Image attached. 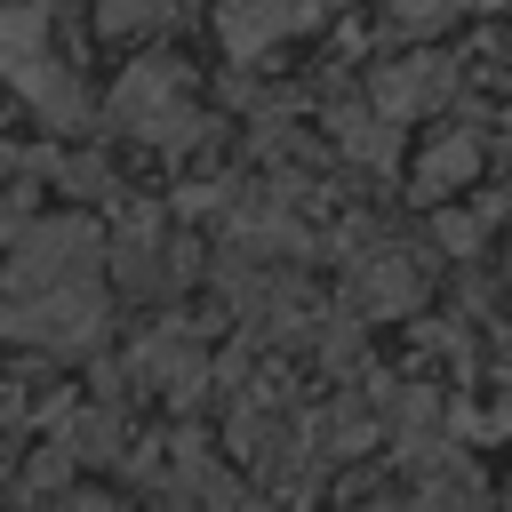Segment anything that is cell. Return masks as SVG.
<instances>
[{
    "label": "cell",
    "mask_w": 512,
    "mask_h": 512,
    "mask_svg": "<svg viewBox=\"0 0 512 512\" xmlns=\"http://www.w3.org/2000/svg\"><path fill=\"white\" fill-rule=\"evenodd\" d=\"M160 16H168V0H96V32H144Z\"/></svg>",
    "instance_id": "obj_10"
},
{
    "label": "cell",
    "mask_w": 512,
    "mask_h": 512,
    "mask_svg": "<svg viewBox=\"0 0 512 512\" xmlns=\"http://www.w3.org/2000/svg\"><path fill=\"white\" fill-rule=\"evenodd\" d=\"M136 376H152V384H168V392H200L208 384V368H200V352L168 328V336H144L136 344Z\"/></svg>",
    "instance_id": "obj_8"
},
{
    "label": "cell",
    "mask_w": 512,
    "mask_h": 512,
    "mask_svg": "<svg viewBox=\"0 0 512 512\" xmlns=\"http://www.w3.org/2000/svg\"><path fill=\"white\" fill-rule=\"evenodd\" d=\"M0 80L48 128H88V96H80L72 64L56 56V8L48 0H8L0 8Z\"/></svg>",
    "instance_id": "obj_1"
},
{
    "label": "cell",
    "mask_w": 512,
    "mask_h": 512,
    "mask_svg": "<svg viewBox=\"0 0 512 512\" xmlns=\"http://www.w3.org/2000/svg\"><path fill=\"white\" fill-rule=\"evenodd\" d=\"M480 152H488V144H480V128H464V136H448V144H432V152L416 160V192H424V200H440V192H456L464 176H480Z\"/></svg>",
    "instance_id": "obj_7"
},
{
    "label": "cell",
    "mask_w": 512,
    "mask_h": 512,
    "mask_svg": "<svg viewBox=\"0 0 512 512\" xmlns=\"http://www.w3.org/2000/svg\"><path fill=\"white\" fill-rule=\"evenodd\" d=\"M448 88H456L448 56H400V64H384V72L368 80V104H376V112L400 128V120H416V112L448 104Z\"/></svg>",
    "instance_id": "obj_4"
},
{
    "label": "cell",
    "mask_w": 512,
    "mask_h": 512,
    "mask_svg": "<svg viewBox=\"0 0 512 512\" xmlns=\"http://www.w3.org/2000/svg\"><path fill=\"white\" fill-rule=\"evenodd\" d=\"M104 272V240L96 224L80 216H48V224H24L16 256H8V296H40V288H80Z\"/></svg>",
    "instance_id": "obj_3"
},
{
    "label": "cell",
    "mask_w": 512,
    "mask_h": 512,
    "mask_svg": "<svg viewBox=\"0 0 512 512\" xmlns=\"http://www.w3.org/2000/svg\"><path fill=\"white\" fill-rule=\"evenodd\" d=\"M312 16V0H224L216 8V32H224V48L232 56H264L280 32H296Z\"/></svg>",
    "instance_id": "obj_6"
},
{
    "label": "cell",
    "mask_w": 512,
    "mask_h": 512,
    "mask_svg": "<svg viewBox=\"0 0 512 512\" xmlns=\"http://www.w3.org/2000/svg\"><path fill=\"white\" fill-rule=\"evenodd\" d=\"M416 296H424V264L408 248H368L352 264V304L360 312H408Z\"/></svg>",
    "instance_id": "obj_5"
},
{
    "label": "cell",
    "mask_w": 512,
    "mask_h": 512,
    "mask_svg": "<svg viewBox=\"0 0 512 512\" xmlns=\"http://www.w3.org/2000/svg\"><path fill=\"white\" fill-rule=\"evenodd\" d=\"M416 512H472V496H464V488H424Z\"/></svg>",
    "instance_id": "obj_12"
},
{
    "label": "cell",
    "mask_w": 512,
    "mask_h": 512,
    "mask_svg": "<svg viewBox=\"0 0 512 512\" xmlns=\"http://www.w3.org/2000/svg\"><path fill=\"white\" fill-rule=\"evenodd\" d=\"M112 128H128L136 144H160V152L192 144V136H200V112H192L184 64H168V56L128 64V72H120V88H112Z\"/></svg>",
    "instance_id": "obj_2"
},
{
    "label": "cell",
    "mask_w": 512,
    "mask_h": 512,
    "mask_svg": "<svg viewBox=\"0 0 512 512\" xmlns=\"http://www.w3.org/2000/svg\"><path fill=\"white\" fill-rule=\"evenodd\" d=\"M464 0H384V16L400 24V32H432V24H448Z\"/></svg>",
    "instance_id": "obj_11"
},
{
    "label": "cell",
    "mask_w": 512,
    "mask_h": 512,
    "mask_svg": "<svg viewBox=\"0 0 512 512\" xmlns=\"http://www.w3.org/2000/svg\"><path fill=\"white\" fill-rule=\"evenodd\" d=\"M64 512H112V504H64Z\"/></svg>",
    "instance_id": "obj_13"
},
{
    "label": "cell",
    "mask_w": 512,
    "mask_h": 512,
    "mask_svg": "<svg viewBox=\"0 0 512 512\" xmlns=\"http://www.w3.org/2000/svg\"><path fill=\"white\" fill-rule=\"evenodd\" d=\"M336 144L360 152L368 168H392V152H400V144H392V120H384L376 104H368V112H336Z\"/></svg>",
    "instance_id": "obj_9"
}]
</instances>
